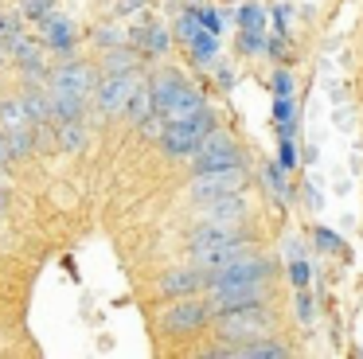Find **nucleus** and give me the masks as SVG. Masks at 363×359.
<instances>
[{"instance_id": "9b49d317", "label": "nucleus", "mask_w": 363, "mask_h": 359, "mask_svg": "<svg viewBox=\"0 0 363 359\" xmlns=\"http://www.w3.org/2000/svg\"><path fill=\"white\" fill-rule=\"evenodd\" d=\"M157 289H160V297H172V301L176 297H191V293H199V289H207V270H199V265L172 270L157 281Z\"/></svg>"}, {"instance_id": "cd10ccee", "label": "nucleus", "mask_w": 363, "mask_h": 359, "mask_svg": "<svg viewBox=\"0 0 363 359\" xmlns=\"http://www.w3.org/2000/svg\"><path fill=\"white\" fill-rule=\"evenodd\" d=\"M274 98H293V74L289 70H277L274 74Z\"/></svg>"}, {"instance_id": "2f4dec72", "label": "nucleus", "mask_w": 363, "mask_h": 359, "mask_svg": "<svg viewBox=\"0 0 363 359\" xmlns=\"http://www.w3.org/2000/svg\"><path fill=\"white\" fill-rule=\"evenodd\" d=\"M297 316L305 320V324H308V320H313V297H308L305 289H301V297H297Z\"/></svg>"}, {"instance_id": "423d86ee", "label": "nucleus", "mask_w": 363, "mask_h": 359, "mask_svg": "<svg viewBox=\"0 0 363 359\" xmlns=\"http://www.w3.org/2000/svg\"><path fill=\"white\" fill-rule=\"evenodd\" d=\"M207 320H211V309H207V301H199L196 293L176 297V301L160 312V328L172 332V336H188V332H196V328H203Z\"/></svg>"}, {"instance_id": "f704fd0d", "label": "nucleus", "mask_w": 363, "mask_h": 359, "mask_svg": "<svg viewBox=\"0 0 363 359\" xmlns=\"http://www.w3.org/2000/svg\"><path fill=\"white\" fill-rule=\"evenodd\" d=\"M9 160H12V153H9V145H4V137H0V176H4V168H9Z\"/></svg>"}, {"instance_id": "c85d7f7f", "label": "nucleus", "mask_w": 363, "mask_h": 359, "mask_svg": "<svg viewBox=\"0 0 363 359\" xmlns=\"http://www.w3.org/2000/svg\"><path fill=\"white\" fill-rule=\"evenodd\" d=\"M238 43H242V51H266V31H242V39H238Z\"/></svg>"}, {"instance_id": "393cba45", "label": "nucleus", "mask_w": 363, "mask_h": 359, "mask_svg": "<svg viewBox=\"0 0 363 359\" xmlns=\"http://www.w3.org/2000/svg\"><path fill=\"white\" fill-rule=\"evenodd\" d=\"M55 12V0H24L20 4V16L24 20H43V16H51Z\"/></svg>"}, {"instance_id": "dca6fc26", "label": "nucleus", "mask_w": 363, "mask_h": 359, "mask_svg": "<svg viewBox=\"0 0 363 359\" xmlns=\"http://www.w3.org/2000/svg\"><path fill=\"white\" fill-rule=\"evenodd\" d=\"M20 101H24V109L32 114L35 125H51V90H24L20 94Z\"/></svg>"}, {"instance_id": "412c9836", "label": "nucleus", "mask_w": 363, "mask_h": 359, "mask_svg": "<svg viewBox=\"0 0 363 359\" xmlns=\"http://www.w3.org/2000/svg\"><path fill=\"white\" fill-rule=\"evenodd\" d=\"M188 51H191V59H196L199 67H211L215 55H219V39H215V31H203V35H199Z\"/></svg>"}, {"instance_id": "7c9ffc66", "label": "nucleus", "mask_w": 363, "mask_h": 359, "mask_svg": "<svg viewBox=\"0 0 363 359\" xmlns=\"http://www.w3.org/2000/svg\"><path fill=\"white\" fill-rule=\"evenodd\" d=\"M98 43H106V47H113V43H125V35H121L118 28H98Z\"/></svg>"}, {"instance_id": "2eb2a0df", "label": "nucleus", "mask_w": 363, "mask_h": 359, "mask_svg": "<svg viewBox=\"0 0 363 359\" xmlns=\"http://www.w3.org/2000/svg\"><path fill=\"white\" fill-rule=\"evenodd\" d=\"M133 67H137V55H133V47H125V43L106 51V59H102V74H129Z\"/></svg>"}, {"instance_id": "f03ea898", "label": "nucleus", "mask_w": 363, "mask_h": 359, "mask_svg": "<svg viewBox=\"0 0 363 359\" xmlns=\"http://www.w3.org/2000/svg\"><path fill=\"white\" fill-rule=\"evenodd\" d=\"M215 324H219L223 340L246 343V340H258V336H266L269 328H274V312L258 301V304H246V309L223 312V316H215Z\"/></svg>"}, {"instance_id": "9d476101", "label": "nucleus", "mask_w": 363, "mask_h": 359, "mask_svg": "<svg viewBox=\"0 0 363 359\" xmlns=\"http://www.w3.org/2000/svg\"><path fill=\"white\" fill-rule=\"evenodd\" d=\"M16 67L24 70L28 78H48V55H43V39H28V35H16L9 43Z\"/></svg>"}, {"instance_id": "a878e982", "label": "nucleus", "mask_w": 363, "mask_h": 359, "mask_svg": "<svg viewBox=\"0 0 363 359\" xmlns=\"http://www.w3.org/2000/svg\"><path fill=\"white\" fill-rule=\"evenodd\" d=\"M297 160H301V153H297V145H293V137H281V153H277V164H281L285 172H293V168H297Z\"/></svg>"}, {"instance_id": "473e14b6", "label": "nucleus", "mask_w": 363, "mask_h": 359, "mask_svg": "<svg viewBox=\"0 0 363 359\" xmlns=\"http://www.w3.org/2000/svg\"><path fill=\"white\" fill-rule=\"evenodd\" d=\"M285 258H289V262H293V258H305V246H301L297 238H289V242H285Z\"/></svg>"}, {"instance_id": "c9c22d12", "label": "nucleus", "mask_w": 363, "mask_h": 359, "mask_svg": "<svg viewBox=\"0 0 363 359\" xmlns=\"http://www.w3.org/2000/svg\"><path fill=\"white\" fill-rule=\"evenodd\" d=\"M141 4H145V0H125L121 8H125V12H133V8H141Z\"/></svg>"}, {"instance_id": "5701e85b", "label": "nucleus", "mask_w": 363, "mask_h": 359, "mask_svg": "<svg viewBox=\"0 0 363 359\" xmlns=\"http://www.w3.org/2000/svg\"><path fill=\"white\" fill-rule=\"evenodd\" d=\"M238 28L242 31H266V8L262 4H242L238 8Z\"/></svg>"}, {"instance_id": "a211bd4d", "label": "nucleus", "mask_w": 363, "mask_h": 359, "mask_svg": "<svg viewBox=\"0 0 363 359\" xmlns=\"http://www.w3.org/2000/svg\"><path fill=\"white\" fill-rule=\"evenodd\" d=\"M133 43L145 47L149 55H164L168 51V31L157 28V23H149V28H137L133 31Z\"/></svg>"}, {"instance_id": "7ed1b4c3", "label": "nucleus", "mask_w": 363, "mask_h": 359, "mask_svg": "<svg viewBox=\"0 0 363 359\" xmlns=\"http://www.w3.org/2000/svg\"><path fill=\"white\" fill-rule=\"evenodd\" d=\"M238 164H246L242 148H238V140L230 137L227 129H219V125H215V129L199 140L196 153H191V168H196V172H207V168H238Z\"/></svg>"}, {"instance_id": "39448f33", "label": "nucleus", "mask_w": 363, "mask_h": 359, "mask_svg": "<svg viewBox=\"0 0 363 359\" xmlns=\"http://www.w3.org/2000/svg\"><path fill=\"white\" fill-rule=\"evenodd\" d=\"M246 187V168H207V172H196L188 184V195L196 203H207V199H219V195H235Z\"/></svg>"}, {"instance_id": "ddd939ff", "label": "nucleus", "mask_w": 363, "mask_h": 359, "mask_svg": "<svg viewBox=\"0 0 363 359\" xmlns=\"http://www.w3.org/2000/svg\"><path fill=\"white\" fill-rule=\"evenodd\" d=\"M199 207H203V215H199V219H219V223H242L246 211H250V203H246V195H242V192H235V195H219V199H207V203H199Z\"/></svg>"}, {"instance_id": "e433bc0d", "label": "nucleus", "mask_w": 363, "mask_h": 359, "mask_svg": "<svg viewBox=\"0 0 363 359\" xmlns=\"http://www.w3.org/2000/svg\"><path fill=\"white\" fill-rule=\"evenodd\" d=\"M0 59H4V47H0Z\"/></svg>"}, {"instance_id": "aec40b11", "label": "nucleus", "mask_w": 363, "mask_h": 359, "mask_svg": "<svg viewBox=\"0 0 363 359\" xmlns=\"http://www.w3.org/2000/svg\"><path fill=\"white\" fill-rule=\"evenodd\" d=\"M274 117H277L281 137H293V133H297V101L293 98H274Z\"/></svg>"}, {"instance_id": "c756f323", "label": "nucleus", "mask_w": 363, "mask_h": 359, "mask_svg": "<svg viewBox=\"0 0 363 359\" xmlns=\"http://www.w3.org/2000/svg\"><path fill=\"white\" fill-rule=\"evenodd\" d=\"M199 20H203V28H207V31H215V35L223 31V16H219V12H211V8H199Z\"/></svg>"}, {"instance_id": "bb28decb", "label": "nucleus", "mask_w": 363, "mask_h": 359, "mask_svg": "<svg viewBox=\"0 0 363 359\" xmlns=\"http://www.w3.org/2000/svg\"><path fill=\"white\" fill-rule=\"evenodd\" d=\"M289 281H293V289H305L308 285V262H305V258H293V262H289Z\"/></svg>"}, {"instance_id": "6e6552de", "label": "nucleus", "mask_w": 363, "mask_h": 359, "mask_svg": "<svg viewBox=\"0 0 363 359\" xmlns=\"http://www.w3.org/2000/svg\"><path fill=\"white\" fill-rule=\"evenodd\" d=\"M137 86L141 82L133 78V70H129V74H102V82H98V90H94L98 109H102V114H125V106H129Z\"/></svg>"}, {"instance_id": "f3484780", "label": "nucleus", "mask_w": 363, "mask_h": 359, "mask_svg": "<svg viewBox=\"0 0 363 359\" xmlns=\"http://www.w3.org/2000/svg\"><path fill=\"white\" fill-rule=\"evenodd\" d=\"M32 129L35 125H9V129H0V137H4V145H9V153H12V160L32 153Z\"/></svg>"}, {"instance_id": "1a4fd4ad", "label": "nucleus", "mask_w": 363, "mask_h": 359, "mask_svg": "<svg viewBox=\"0 0 363 359\" xmlns=\"http://www.w3.org/2000/svg\"><path fill=\"white\" fill-rule=\"evenodd\" d=\"M254 254L250 250V238H235V242H215V246H191V265H199V270L215 273L223 270V265L238 262V258Z\"/></svg>"}, {"instance_id": "f257e3e1", "label": "nucleus", "mask_w": 363, "mask_h": 359, "mask_svg": "<svg viewBox=\"0 0 363 359\" xmlns=\"http://www.w3.org/2000/svg\"><path fill=\"white\" fill-rule=\"evenodd\" d=\"M215 129V114L211 109H199L196 117H184V121H168L160 133V148L172 160H191V153L199 148V140Z\"/></svg>"}, {"instance_id": "20e7f679", "label": "nucleus", "mask_w": 363, "mask_h": 359, "mask_svg": "<svg viewBox=\"0 0 363 359\" xmlns=\"http://www.w3.org/2000/svg\"><path fill=\"white\" fill-rule=\"evenodd\" d=\"M266 293H269V281H235V285H207L203 301L211 309V316H223V312L266 301Z\"/></svg>"}, {"instance_id": "f8f14e48", "label": "nucleus", "mask_w": 363, "mask_h": 359, "mask_svg": "<svg viewBox=\"0 0 363 359\" xmlns=\"http://www.w3.org/2000/svg\"><path fill=\"white\" fill-rule=\"evenodd\" d=\"M40 39H43V47H51V51H71L79 35H74V23L67 20V16L51 12V16L40 20Z\"/></svg>"}, {"instance_id": "6ab92c4d", "label": "nucleus", "mask_w": 363, "mask_h": 359, "mask_svg": "<svg viewBox=\"0 0 363 359\" xmlns=\"http://www.w3.org/2000/svg\"><path fill=\"white\" fill-rule=\"evenodd\" d=\"M203 31H207V28H203V20H199V8H188V12L176 20V35H180V43H188V47L196 43Z\"/></svg>"}, {"instance_id": "0eeeda50", "label": "nucleus", "mask_w": 363, "mask_h": 359, "mask_svg": "<svg viewBox=\"0 0 363 359\" xmlns=\"http://www.w3.org/2000/svg\"><path fill=\"white\" fill-rule=\"evenodd\" d=\"M48 90L71 94V98H90L98 90V70L90 62H59L55 70H48Z\"/></svg>"}, {"instance_id": "4468645a", "label": "nucleus", "mask_w": 363, "mask_h": 359, "mask_svg": "<svg viewBox=\"0 0 363 359\" xmlns=\"http://www.w3.org/2000/svg\"><path fill=\"white\" fill-rule=\"evenodd\" d=\"M238 359H285L289 355V348L277 340H269V336H258V340H246L242 348H235Z\"/></svg>"}, {"instance_id": "4be33fe9", "label": "nucleus", "mask_w": 363, "mask_h": 359, "mask_svg": "<svg viewBox=\"0 0 363 359\" xmlns=\"http://www.w3.org/2000/svg\"><path fill=\"white\" fill-rule=\"evenodd\" d=\"M258 172H262V180H266V187L277 195V199H289V195H293V187L285 184V168H281V164H262Z\"/></svg>"}, {"instance_id": "b1692460", "label": "nucleus", "mask_w": 363, "mask_h": 359, "mask_svg": "<svg viewBox=\"0 0 363 359\" xmlns=\"http://www.w3.org/2000/svg\"><path fill=\"white\" fill-rule=\"evenodd\" d=\"M313 242L324 250V254H344V238H340L336 231H328V226H316V231H313Z\"/></svg>"}, {"instance_id": "72a5a7b5", "label": "nucleus", "mask_w": 363, "mask_h": 359, "mask_svg": "<svg viewBox=\"0 0 363 359\" xmlns=\"http://www.w3.org/2000/svg\"><path fill=\"white\" fill-rule=\"evenodd\" d=\"M305 187H308V192H305V195H308V207H313V211H320V207H324V195L316 192L313 184H305Z\"/></svg>"}]
</instances>
